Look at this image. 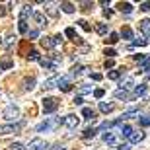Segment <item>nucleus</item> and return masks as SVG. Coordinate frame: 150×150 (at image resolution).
<instances>
[{"label": "nucleus", "mask_w": 150, "mask_h": 150, "mask_svg": "<svg viewBox=\"0 0 150 150\" xmlns=\"http://www.w3.org/2000/svg\"><path fill=\"white\" fill-rule=\"evenodd\" d=\"M61 123H64V117H51V119H45L43 123H39L37 127H35V131L37 133H49V131H55Z\"/></svg>", "instance_id": "f257e3e1"}, {"label": "nucleus", "mask_w": 150, "mask_h": 150, "mask_svg": "<svg viewBox=\"0 0 150 150\" xmlns=\"http://www.w3.org/2000/svg\"><path fill=\"white\" fill-rule=\"evenodd\" d=\"M4 119H8V121H14V119H18L20 117V107L14 105V103H10V105H6L4 107Z\"/></svg>", "instance_id": "f03ea898"}, {"label": "nucleus", "mask_w": 150, "mask_h": 150, "mask_svg": "<svg viewBox=\"0 0 150 150\" xmlns=\"http://www.w3.org/2000/svg\"><path fill=\"white\" fill-rule=\"evenodd\" d=\"M59 107V100L57 98H45L43 100V113H53Z\"/></svg>", "instance_id": "7ed1b4c3"}, {"label": "nucleus", "mask_w": 150, "mask_h": 150, "mask_svg": "<svg viewBox=\"0 0 150 150\" xmlns=\"http://www.w3.org/2000/svg\"><path fill=\"white\" fill-rule=\"evenodd\" d=\"M20 129H22V123H8V125L0 127V134H12V133H18Z\"/></svg>", "instance_id": "20e7f679"}, {"label": "nucleus", "mask_w": 150, "mask_h": 150, "mask_svg": "<svg viewBox=\"0 0 150 150\" xmlns=\"http://www.w3.org/2000/svg\"><path fill=\"white\" fill-rule=\"evenodd\" d=\"M64 125H67L68 129H76L78 125H80V117H76V115H67V117H64Z\"/></svg>", "instance_id": "39448f33"}, {"label": "nucleus", "mask_w": 150, "mask_h": 150, "mask_svg": "<svg viewBox=\"0 0 150 150\" xmlns=\"http://www.w3.org/2000/svg\"><path fill=\"white\" fill-rule=\"evenodd\" d=\"M41 148H45V142L41 139H33L28 144V148H25V150H41Z\"/></svg>", "instance_id": "423d86ee"}, {"label": "nucleus", "mask_w": 150, "mask_h": 150, "mask_svg": "<svg viewBox=\"0 0 150 150\" xmlns=\"http://www.w3.org/2000/svg\"><path fill=\"white\" fill-rule=\"evenodd\" d=\"M59 88H61L62 92H68V90L72 88V86H70V76H61V82H59Z\"/></svg>", "instance_id": "0eeeda50"}, {"label": "nucleus", "mask_w": 150, "mask_h": 150, "mask_svg": "<svg viewBox=\"0 0 150 150\" xmlns=\"http://www.w3.org/2000/svg\"><path fill=\"white\" fill-rule=\"evenodd\" d=\"M59 82H61V76H53V78H49V80H45L43 88L51 90V88H55V86H59Z\"/></svg>", "instance_id": "6e6552de"}, {"label": "nucleus", "mask_w": 150, "mask_h": 150, "mask_svg": "<svg viewBox=\"0 0 150 150\" xmlns=\"http://www.w3.org/2000/svg\"><path fill=\"white\" fill-rule=\"evenodd\" d=\"M113 109H115V103H107V101H100V111H103V113H111Z\"/></svg>", "instance_id": "1a4fd4ad"}, {"label": "nucleus", "mask_w": 150, "mask_h": 150, "mask_svg": "<svg viewBox=\"0 0 150 150\" xmlns=\"http://www.w3.org/2000/svg\"><path fill=\"white\" fill-rule=\"evenodd\" d=\"M35 12H33V8L31 6H23L22 8V14H20V20H28L29 16H33Z\"/></svg>", "instance_id": "9d476101"}, {"label": "nucleus", "mask_w": 150, "mask_h": 150, "mask_svg": "<svg viewBox=\"0 0 150 150\" xmlns=\"http://www.w3.org/2000/svg\"><path fill=\"white\" fill-rule=\"evenodd\" d=\"M140 31L146 35V39H150V20H142L140 22Z\"/></svg>", "instance_id": "9b49d317"}, {"label": "nucleus", "mask_w": 150, "mask_h": 150, "mask_svg": "<svg viewBox=\"0 0 150 150\" xmlns=\"http://www.w3.org/2000/svg\"><path fill=\"white\" fill-rule=\"evenodd\" d=\"M119 133H121L123 137H129V139H131V137L134 134V131H133V127H131V125H121Z\"/></svg>", "instance_id": "f8f14e48"}, {"label": "nucleus", "mask_w": 150, "mask_h": 150, "mask_svg": "<svg viewBox=\"0 0 150 150\" xmlns=\"http://www.w3.org/2000/svg\"><path fill=\"white\" fill-rule=\"evenodd\" d=\"M61 8L64 14H74V10H76V6L72 2H61Z\"/></svg>", "instance_id": "ddd939ff"}, {"label": "nucleus", "mask_w": 150, "mask_h": 150, "mask_svg": "<svg viewBox=\"0 0 150 150\" xmlns=\"http://www.w3.org/2000/svg\"><path fill=\"white\" fill-rule=\"evenodd\" d=\"M41 45H43L45 49H53L57 45V41H55V37H43L41 39Z\"/></svg>", "instance_id": "4468645a"}, {"label": "nucleus", "mask_w": 150, "mask_h": 150, "mask_svg": "<svg viewBox=\"0 0 150 150\" xmlns=\"http://www.w3.org/2000/svg\"><path fill=\"white\" fill-rule=\"evenodd\" d=\"M146 84H139V86H137V88H134V92H133V96L134 98H142V96L146 94Z\"/></svg>", "instance_id": "2eb2a0df"}, {"label": "nucleus", "mask_w": 150, "mask_h": 150, "mask_svg": "<svg viewBox=\"0 0 150 150\" xmlns=\"http://www.w3.org/2000/svg\"><path fill=\"white\" fill-rule=\"evenodd\" d=\"M33 20L39 23V25H41V28H43V25H47V16H43L41 12H35V14H33Z\"/></svg>", "instance_id": "dca6fc26"}, {"label": "nucleus", "mask_w": 150, "mask_h": 150, "mask_svg": "<svg viewBox=\"0 0 150 150\" xmlns=\"http://www.w3.org/2000/svg\"><path fill=\"white\" fill-rule=\"evenodd\" d=\"M82 117H84V119L94 121V119H96V111H94V109H90V107H84V109H82Z\"/></svg>", "instance_id": "f3484780"}, {"label": "nucleus", "mask_w": 150, "mask_h": 150, "mask_svg": "<svg viewBox=\"0 0 150 150\" xmlns=\"http://www.w3.org/2000/svg\"><path fill=\"white\" fill-rule=\"evenodd\" d=\"M133 86H134V78H133V76L125 78V80L121 82V90H131Z\"/></svg>", "instance_id": "a211bd4d"}, {"label": "nucleus", "mask_w": 150, "mask_h": 150, "mask_svg": "<svg viewBox=\"0 0 150 150\" xmlns=\"http://www.w3.org/2000/svg\"><path fill=\"white\" fill-rule=\"evenodd\" d=\"M119 12L131 14V12H133V4H131V2H121V4H119Z\"/></svg>", "instance_id": "6ab92c4d"}, {"label": "nucleus", "mask_w": 150, "mask_h": 150, "mask_svg": "<svg viewBox=\"0 0 150 150\" xmlns=\"http://www.w3.org/2000/svg\"><path fill=\"white\" fill-rule=\"evenodd\" d=\"M119 35H121L123 39H134V33H133V29H131V28H123Z\"/></svg>", "instance_id": "aec40b11"}, {"label": "nucleus", "mask_w": 150, "mask_h": 150, "mask_svg": "<svg viewBox=\"0 0 150 150\" xmlns=\"http://www.w3.org/2000/svg\"><path fill=\"white\" fill-rule=\"evenodd\" d=\"M144 137H146V134L139 131V133H134L133 137H131V142H133V144H137V142H142V140H144Z\"/></svg>", "instance_id": "412c9836"}, {"label": "nucleus", "mask_w": 150, "mask_h": 150, "mask_svg": "<svg viewBox=\"0 0 150 150\" xmlns=\"http://www.w3.org/2000/svg\"><path fill=\"white\" fill-rule=\"evenodd\" d=\"M96 31H98L100 35H107L109 28H107V23H98V25H96Z\"/></svg>", "instance_id": "4be33fe9"}, {"label": "nucleus", "mask_w": 150, "mask_h": 150, "mask_svg": "<svg viewBox=\"0 0 150 150\" xmlns=\"http://www.w3.org/2000/svg\"><path fill=\"white\" fill-rule=\"evenodd\" d=\"M123 70H125V68H121V70H111V72L107 74V78H109V80H119L121 74H123Z\"/></svg>", "instance_id": "5701e85b"}, {"label": "nucleus", "mask_w": 150, "mask_h": 150, "mask_svg": "<svg viewBox=\"0 0 150 150\" xmlns=\"http://www.w3.org/2000/svg\"><path fill=\"white\" fill-rule=\"evenodd\" d=\"M23 84H25V86H23L25 90H33V88H35V78H33V76L25 78V82H23Z\"/></svg>", "instance_id": "b1692460"}, {"label": "nucleus", "mask_w": 150, "mask_h": 150, "mask_svg": "<svg viewBox=\"0 0 150 150\" xmlns=\"http://www.w3.org/2000/svg\"><path fill=\"white\" fill-rule=\"evenodd\" d=\"M115 98H117V100H127V98H129V92H127V90H121V88H119L115 92Z\"/></svg>", "instance_id": "393cba45"}, {"label": "nucleus", "mask_w": 150, "mask_h": 150, "mask_svg": "<svg viewBox=\"0 0 150 150\" xmlns=\"http://www.w3.org/2000/svg\"><path fill=\"white\" fill-rule=\"evenodd\" d=\"M103 142H105V144H113V142H115V134L113 133H105L103 134Z\"/></svg>", "instance_id": "a878e982"}, {"label": "nucleus", "mask_w": 150, "mask_h": 150, "mask_svg": "<svg viewBox=\"0 0 150 150\" xmlns=\"http://www.w3.org/2000/svg\"><path fill=\"white\" fill-rule=\"evenodd\" d=\"M18 29H20V33H29V31H28V22H25V20H20Z\"/></svg>", "instance_id": "bb28decb"}, {"label": "nucleus", "mask_w": 150, "mask_h": 150, "mask_svg": "<svg viewBox=\"0 0 150 150\" xmlns=\"http://www.w3.org/2000/svg\"><path fill=\"white\" fill-rule=\"evenodd\" d=\"M96 133H98L96 129H86V131L82 133V137H84V139H94V137H96Z\"/></svg>", "instance_id": "cd10ccee"}, {"label": "nucleus", "mask_w": 150, "mask_h": 150, "mask_svg": "<svg viewBox=\"0 0 150 150\" xmlns=\"http://www.w3.org/2000/svg\"><path fill=\"white\" fill-rule=\"evenodd\" d=\"M137 115H139V111H137V109H133V111H127V113H123V115H121V119L125 121V119H133V117H137Z\"/></svg>", "instance_id": "c85d7f7f"}, {"label": "nucleus", "mask_w": 150, "mask_h": 150, "mask_svg": "<svg viewBox=\"0 0 150 150\" xmlns=\"http://www.w3.org/2000/svg\"><path fill=\"white\" fill-rule=\"evenodd\" d=\"M119 37H121L119 33H109V39H107V43H109V45H115L117 41H119Z\"/></svg>", "instance_id": "c756f323"}, {"label": "nucleus", "mask_w": 150, "mask_h": 150, "mask_svg": "<svg viewBox=\"0 0 150 150\" xmlns=\"http://www.w3.org/2000/svg\"><path fill=\"white\" fill-rule=\"evenodd\" d=\"M64 35H67V37H70V39H76L78 37L76 31H74V28H67V29H64Z\"/></svg>", "instance_id": "7c9ffc66"}, {"label": "nucleus", "mask_w": 150, "mask_h": 150, "mask_svg": "<svg viewBox=\"0 0 150 150\" xmlns=\"http://www.w3.org/2000/svg\"><path fill=\"white\" fill-rule=\"evenodd\" d=\"M78 25H80V28H82L84 31H92V25H90V23L86 22V20H80V22H78Z\"/></svg>", "instance_id": "2f4dec72"}, {"label": "nucleus", "mask_w": 150, "mask_h": 150, "mask_svg": "<svg viewBox=\"0 0 150 150\" xmlns=\"http://www.w3.org/2000/svg\"><path fill=\"white\" fill-rule=\"evenodd\" d=\"M47 14H49V16H53V18H57V14H59V12H57V8L53 4H47Z\"/></svg>", "instance_id": "473e14b6"}, {"label": "nucleus", "mask_w": 150, "mask_h": 150, "mask_svg": "<svg viewBox=\"0 0 150 150\" xmlns=\"http://www.w3.org/2000/svg\"><path fill=\"white\" fill-rule=\"evenodd\" d=\"M39 62H41V67H45V68H51V70H55V64H53V62H49L47 59H41Z\"/></svg>", "instance_id": "72a5a7b5"}, {"label": "nucleus", "mask_w": 150, "mask_h": 150, "mask_svg": "<svg viewBox=\"0 0 150 150\" xmlns=\"http://www.w3.org/2000/svg\"><path fill=\"white\" fill-rule=\"evenodd\" d=\"M133 45H134V47H146V45H148V41H146V39H134Z\"/></svg>", "instance_id": "f704fd0d"}, {"label": "nucleus", "mask_w": 150, "mask_h": 150, "mask_svg": "<svg viewBox=\"0 0 150 150\" xmlns=\"http://www.w3.org/2000/svg\"><path fill=\"white\" fill-rule=\"evenodd\" d=\"M103 94H105V90H103V88L94 90V98H96V100H101V98H103Z\"/></svg>", "instance_id": "c9c22d12"}, {"label": "nucleus", "mask_w": 150, "mask_h": 150, "mask_svg": "<svg viewBox=\"0 0 150 150\" xmlns=\"http://www.w3.org/2000/svg\"><path fill=\"white\" fill-rule=\"evenodd\" d=\"M140 127H150V117H139Z\"/></svg>", "instance_id": "e433bc0d"}, {"label": "nucleus", "mask_w": 150, "mask_h": 150, "mask_svg": "<svg viewBox=\"0 0 150 150\" xmlns=\"http://www.w3.org/2000/svg\"><path fill=\"white\" fill-rule=\"evenodd\" d=\"M82 70H86V68H84V67H74L70 76H80V74H82Z\"/></svg>", "instance_id": "4c0bfd02"}, {"label": "nucleus", "mask_w": 150, "mask_h": 150, "mask_svg": "<svg viewBox=\"0 0 150 150\" xmlns=\"http://www.w3.org/2000/svg\"><path fill=\"white\" fill-rule=\"evenodd\" d=\"M29 61H41V59H39V53L37 51H29Z\"/></svg>", "instance_id": "58836bf2"}, {"label": "nucleus", "mask_w": 150, "mask_h": 150, "mask_svg": "<svg viewBox=\"0 0 150 150\" xmlns=\"http://www.w3.org/2000/svg\"><path fill=\"white\" fill-rule=\"evenodd\" d=\"M90 92H92V86H88V84L80 86V94H90Z\"/></svg>", "instance_id": "ea45409f"}, {"label": "nucleus", "mask_w": 150, "mask_h": 150, "mask_svg": "<svg viewBox=\"0 0 150 150\" xmlns=\"http://www.w3.org/2000/svg\"><path fill=\"white\" fill-rule=\"evenodd\" d=\"M28 35H29V39H37L39 37V31H37V29H31Z\"/></svg>", "instance_id": "a19ab883"}, {"label": "nucleus", "mask_w": 150, "mask_h": 150, "mask_svg": "<svg viewBox=\"0 0 150 150\" xmlns=\"http://www.w3.org/2000/svg\"><path fill=\"white\" fill-rule=\"evenodd\" d=\"M115 67V61L113 59H105V68H113Z\"/></svg>", "instance_id": "79ce46f5"}, {"label": "nucleus", "mask_w": 150, "mask_h": 150, "mask_svg": "<svg viewBox=\"0 0 150 150\" xmlns=\"http://www.w3.org/2000/svg\"><path fill=\"white\" fill-rule=\"evenodd\" d=\"M140 10L142 12H150V2H142V4H140Z\"/></svg>", "instance_id": "37998d69"}, {"label": "nucleus", "mask_w": 150, "mask_h": 150, "mask_svg": "<svg viewBox=\"0 0 150 150\" xmlns=\"http://www.w3.org/2000/svg\"><path fill=\"white\" fill-rule=\"evenodd\" d=\"M133 59H134L137 62H144V61H146V57H144V55H134Z\"/></svg>", "instance_id": "c03bdc74"}, {"label": "nucleus", "mask_w": 150, "mask_h": 150, "mask_svg": "<svg viewBox=\"0 0 150 150\" xmlns=\"http://www.w3.org/2000/svg\"><path fill=\"white\" fill-rule=\"evenodd\" d=\"M105 55H107V59H113V57H115L117 53H115L113 49H105Z\"/></svg>", "instance_id": "a18cd8bd"}, {"label": "nucleus", "mask_w": 150, "mask_h": 150, "mask_svg": "<svg viewBox=\"0 0 150 150\" xmlns=\"http://www.w3.org/2000/svg\"><path fill=\"white\" fill-rule=\"evenodd\" d=\"M142 70H150V57L146 59L144 62H142Z\"/></svg>", "instance_id": "49530a36"}, {"label": "nucleus", "mask_w": 150, "mask_h": 150, "mask_svg": "<svg viewBox=\"0 0 150 150\" xmlns=\"http://www.w3.org/2000/svg\"><path fill=\"white\" fill-rule=\"evenodd\" d=\"M23 146L20 144V142H14V144H10V150H22Z\"/></svg>", "instance_id": "de8ad7c7"}, {"label": "nucleus", "mask_w": 150, "mask_h": 150, "mask_svg": "<svg viewBox=\"0 0 150 150\" xmlns=\"http://www.w3.org/2000/svg\"><path fill=\"white\" fill-rule=\"evenodd\" d=\"M92 2H82V10H90V8H92Z\"/></svg>", "instance_id": "09e8293b"}, {"label": "nucleus", "mask_w": 150, "mask_h": 150, "mask_svg": "<svg viewBox=\"0 0 150 150\" xmlns=\"http://www.w3.org/2000/svg\"><path fill=\"white\" fill-rule=\"evenodd\" d=\"M101 78H103V76H101V74H98V72H94V74H92V80H96V82H100Z\"/></svg>", "instance_id": "8fccbe9b"}, {"label": "nucleus", "mask_w": 150, "mask_h": 150, "mask_svg": "<svg viewBox=\"0 0 150 150\" xmlns=\"http://www.w3.org/2000/svg\"><path fill=\"white\" fill-rule=\"evenodd\" d=\"M103 16H105V18H111V16H113V12L109 10V8H105V10H103Z\"/></svg>", "instance_id": "3c124183"}, {"label": "nucleus", "mask_w": 150, "mask_h": 150, "mask_svg": "<svg viewBox=\"0 0 150 150\" xmlns=\"http://www.w3.org/2000/svg\"><path fill=\"white\" fill-rule=\"evenodd\" d=\"M117 150H131V144H121V146H117Z\"/></svg>", "instance_id": "603ef678"}, {"label": "nucleus", "mask_w": 150, "mask_h": 150, "mask_svg": "<svg viewBox=\"0 0 150 150\" xmlns=\"http://www.w3.org/2000/svg\"><path fill=\"white\" fill-rule=\"evenodd\" d=\"M74 103H76V105H82V103H84V100L80 98V96H78V98H74Z\"/></svg>", "instance_id": "864d4df0"}, {"label": "nucleus", "mask_w": 150, "mask_h": 150, "mask_svg": "<svg viewBox=\"0 0 150 150\" xmlns=\"http://www.w3.org/2000/svg\"><path fill=\"white\" fill-rule=\"evenodd\" d=\"M0 68H12V62L10 61H6V62H2V67Z\"/></svg>", "instance_id": "5fc2aeb1"}, {"label": "nucleus", "mask_w": 150, "mask_h": 150, "mask_svg": "<svg viewBox=\"0 0 150 150\" xmlns=\"http://www.w3.org/2000/svg\"><path fill=\"white\" fill-rule=\"evenodd\" d=\"M2 16H6V8L0 4V18H2Z\"/></svg>", "instance_id": "6e6d98bb"}, {"label": "nucleus", "mask_w": 150, "mask_h": 150, "mask_svg": "<svg viewBox=\"0 0 150 150\" xmlns=\"http://www.w3.org/2000/svg\"><path fill=\"white\" fill-rule=\"evenodd\" d=\"M0 45H2V39H0Z\"/></svg>", "instance_id": "4d7b16f0"}, {"label": "nucleus", "mask_w": 150, "mask_h": 150, "mask_svg": "<svg viewBox=\"0 0 150 150\" xmlns=\"http://www.w3.org/2000/svg\"><path fill=\"white\" fill-rule=\"evenodd\" d=\"M61 150H67V148H61Z\"/></svg>", "instance_id": "13d9d810"}, {"label": "nucleus", "mask_w": 150, "mask_h": 150, "mask_svg": "<svg viewBox=\"0 0 150 150\" xmlns=\"http://www.w3.org/2000/svg\"><path fill=\"white\" fill-rule=\"evenodd\" d=\"M148 78H150V72H148Z\"/></svg>", "instance_id": "bf43d9fd"}]
</instances>
